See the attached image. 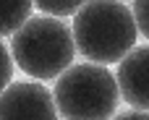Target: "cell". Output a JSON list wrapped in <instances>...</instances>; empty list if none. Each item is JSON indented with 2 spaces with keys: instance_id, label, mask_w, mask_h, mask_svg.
Wrapping results in <instances>:
<instances>
[{
  "instance_id": "obj_1",
  "label": "cell",
  "mask_w": 149,
  "mask_h": 120,
  "mask_svg": "<svg viewBox=\"0 0 149 120\" xmlns=\"http://www.w3.org/2000/svg\"><path fill=\"white\" fill-rule=\"evenodd\" d=\"M76 50L100 65L118 63L136 42V24L131 8L120 0H86L73 13Z\"/></svg>"
},
{
  "instance_id": "obj_2",
  "label": "cell",
  "mask_w": 149,
  "mask_h": 120,
  "mask_svg": "<svg viewBox=\"0 0 149 120\" xmlns=\"http://www.w3.org/2000/svg\"><path fill=\"white\" fill-rule=\"evenodd\" d=\"M8 52L26 76L52 81L73 63L76 44L65 21L52 16H29L10 34Z\"/></svg>"
},
{
  "instance_id": "obj_3",
  "label": "cell",
  "mask_w": 149,
  "mask_h": 120,
  "mask_svg": "<svg viewBox=\"0 0 149 120\" xmlns=\"http://www.w3.org/2000/svg\"><path fill=\"white\" fill-rule=\"evenodd\" d=\"M58 115L65 120H110L118 110V84L107 65H68L52 89Z\"/></svg>"
},
{
  "instance_id": "obj_4",
  "label": "cell",
  "mask_w": 149,
  "mask_h": 120,
  "mask_svg": "<svg viewBox=\"0 0 149 120\" xmlns=\"http://www.w3.org/2000/svg\"><path fill=\"white\" fill-rule=\"evenodd\" d=\"M0 120H58L52 92L45 84H8L0 92Z\"/></svg>"
},
{
  "instance_id": "obj_5",
  "label": "cell",
  "mask_w": 149,
  "mask_h": 120,
  "mask_svg": "<svg viewBox=\"0 0 149 120\" xmlns=\"http://www.w3.org/2000/svg\"><path fill=\"white\" fill-rule=\"evenodd\" d=\"M115 84L126 105H131L134 110L149 112V44L131 47L118 60Z\"/></svg>"
},
{
  "instance_id": "obj_6",
  "label": "cell",
  "mask_w": 149,
  "mask_h": 120,
  "mask_svg": "<svg viewBox=\"0 0 149 120\" xmlns=\"http://www.w3.org/2000/svg\"><path fill=\"white\" fill-rule=\"evenodd\" d=\"M31 0H0V39L21 26L31 16Z\"/></svg>"
},
{
  "instance_id": "obj_7",
  "label": "cell",
  "mask_w": 149,
  "mask_h": 120,
  "mask_svg": "<svg viewBox=\"0 0 149 120\" xmlns=\"http://www.w3.org/2000/svg\"><path fill=\"white\" fill-rule=\"evenodd\" d=\"M86 0H31V5H37L45 16H52V18H65V16H73Z\"/></svg>"
},
{
  "instance_id": "obj_8",
  "label": "cell",
  "mask_w": 149,
  "mask_h": 120,
  "mask_svg": "<svg viewBox=\"0 0 149 120\" xmlns=\"http://www.w3.org/2000/svg\"><path fill=\"white\" fill-rule=\"evenodd\" d=\"M131 16H134L136 31H141V34L149 39V0H134Z\"/></svg>"
},
{
  "instance_id": "obj_9",
  "label": "cell",
  "mask_w": 149,
  "mask_h": 120,
  "mask_svg": "<svg viewBox=\"0 0 149 120\" xmlns=\"http://www.w3.org/2000/svg\"><path fill=\"white\" fill-rule=\"evenodd\" d=\"M10 78H13V58H10L8 47L0 42V92L10 84Z\"/></svg>"
},
{
  "instance_id": "obj_10",
  "label": "cell",
  "mask_w": 149,
  "mask_h": 120,
  "mask_svg": "<svg viewBox=\"0 0 149 120\" xmlns=\"http://www.w3.org/2000/svg\"><path fill=\"white\" fill-rule=\"evenodd\" d=\"M113 120H149V112H144V110H126V112L113 115Z\"/></svg>"
}]
</instances>
